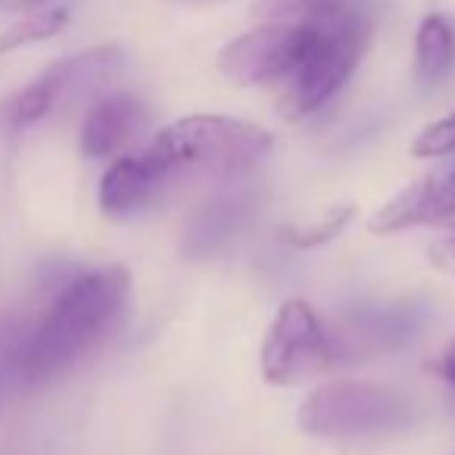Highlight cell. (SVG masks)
Wrapping results in <instances>:
<instances>
[{"mask_svg": "<svg viewBox=\"0 0 455 455\" xmlns=\"http://www.w3.org/2000/svg\"><path fill=\"white\" fill-rule=\"evenodd\" d=\"M421 225H455V165L418 178L415 184L390 196L368 221L371 235H399L405 228Z\"/></svg>", "mask_w": 455, "mask_h": 455, "instance_id": "obj_8", "label": "cell"}, {"mask_svg": "<svg viewBox=\"0 0 455 455\" xmlns=\"http://www.w3.org/2000/svg\"><path fill=\"white\" fill-rule=\"evenodd\" d=\"M259 362L272 387H293L334 368L337 349L306 299H284L268 324Z\"/></svg>", "mask_w": 455, "mask_h": 455, "instance_id": "obj_5", "label": "cell"}, {"mask_svg": "<svg viewBox=\"0 0 455 455\" xmlns=\"http://www.w3.org/2000/svg\"><path fill=\"white\" fill-rule=\"evenodd\" d=\"M169 178L150 163L147 153H122L109 163V169L100 178V190L97 200L100 209L113 219H128V215L147 209L156 194L163 190V184Z\"/></svg>", "mask_w": 455, "mask_h": 455, "instance_id": "obj_10", "label": "cell"}, {"mask_svg": "<svg viewBox=\"0 0 455 455\" xmlns=\"http://www.w3.org/2000/svg\"><path fill=\"white\" fill-rule=\"evenodd\" d=\"M47 4V0H0V10H7V13H20V10H35Z\"/></svg>", "mask_w": 455, "mask_h": 455, "instance_id": "obj_20", "label": "cell"}, {"mask_svg": "<svg viewBox=\"0 0 455 455\" xmlns=\"http://www.w3.org/2000/svg\"><path fill=\"white\" fill-rule=\"evenodd\" d=\"M147 122H150V113H147V107L138 97L132 94L100 97L88 109V116H84L78 144H82L84 156L91 159H116L122 156L125 147H132L144 134Z\"/></svg>", "mask_w": 455, "mask_h": 455, "instance_id": "obj_9", "label": "cell"}, {"mask_svg": "<svg viewBox=\"0 0 455 455\" xmlns=\"http://www.w3.org/2000/svg\"><path fill=\"white\" fill-rule=\"evenodd\" d=\"M26 324L0 322V393L10 384H22V349H26Z\"/></svg>", "mask_w": 455, "mask_h": 455, "instance_id": "obj_15", "label": "cell"}, {"mask_svg": "<svg viewBox=\"0 0 455 455\" xmlns=\"http://www.w3.org/2000/svg\"><path fill=\"white\" fill-rule=\"evenodd\" d=\"M303 53L299 22H272L235 38L219 53V69L235 84H268L293 72Z\"/></svg>", "mask_w": 455, "mask_h": 455, "instance_id": "obj_7", "label": "cell"}, {"mask_svg": "<svg viewBox=\"0 0 455 455\" xmlns=\"http://www.w3.org/2000/svg\"><path fill=\"white\" fill-rule=\"evenodd\" d=\"M455 66V28L446 16L430 13L415 35V72L421 82L434 84Z\"/></svg>", "mask_w": 455, "mask_h": 455, "instance_id": "obj_12", "label": "cell"}, {"mask_svg": "<svg viewBox=\"0 0 455 455\" xmlns=\"http://www.w3.org/2000/svg\"><path fill=\"white\" fill-rule=\"evenodd\" d=\"M355 209L353 206H334L324 209L318 219L312 221H293V225L281 228V241L291 243L297 250H315L322 243H331L334 237L343 235V228L353 221Z\"/></svg>", "mask_w": 455, "mask_h": 455, "instance_id": "obj_13", "label": "cell"}, {"mask_svg": "<svg viewBox=\"0 0 455 455\" xmlns=\"http://www.w3.org/2000/svg\"><path fill=\"white\" fill-rule=\"evenodd\" d=\"M122 66V51L119 47H97V51L78 53L72 60L51 66L47 72H41L32 84L10 97L0 107V119L10 128H28L35 122H41L44 116H51L69 97H82L88 91H94L100 82H107L116 69Z\"/></svg>", "mask_w": 455, "mask_h": 455, "instance_id": "obj_6", "label": "cell"}, {"mask_svg": "<svg viewBox=\"0 0 455 455\" xmlns=\"http://www.w3.org/2000/svg\"><path fill=\"white\" fill-rule=\"evenodd\" d=\"M250 212H253V200L247 194H221L203 203L184 228V253L206 256L221 250L247 225Z\"/></svg>", "mask_w": 455, "mask_h": 455, "instance_id": "obj_11", "label": "cell"}, {"mask_svg": "<svg viewBox=\"0 0 455 455\" xmlns=\"http://www.w3.org/2000/svg\"><path fill=\"white\" fill-rule=\"evenodd\" d=\"M299 26L303 53L284 78L287 88L281 97L287 119H303L324 107L349 82L368 44V13L359 0H318Z\"/></svg>", "mask_w": 455, "mask_h": 455, "instance_id": "obj_2", "label": "cell"}, {"mask_svg": "<svg viewBox=\"0 0 455 455\" xmlns=\"http://www.w3.org/2000/svg\"><path fill=\"white\" fill-rule=\"evenodd\" d=\"M427 262L436 268V272L455 278V225L427 247Z\"/></svg>", "mask_w": 455, "mask_h": 455, "instance_id": "obj_17", "label": "cell"}, {"mask_svg": "<svg viewBox=\"0 0 455 455\" xmlns=\"http://www.w3.org/2000/svg\"><path fill=\"white\" fill-rule=\"evenodd\" d=\"M434 371H436V378L443 380V384L449 387V390L455 393V340L449 343L446 349H443V355L434 362Z\"/></svg>", "mask_w": 455, "mask_h": 455, "instance_id": "obj_19", "label": "cell"}, {"mask_svg": "<svg viewBox=\"0 0 455 455\" xmlns=\"http://www.w3.org/2000/svg\"><path fill=\"white\" fill-rule=\"evenodd\" d=\"M132 293V278L122 266L78 275L57 293L51 309L26 334L22 384L38 387L78 362L116 322Z\"/></svg>", "mask_w": 455, "mask_h": 455, "instance_id": "obj_1", "label": "cell"}, {"mask_svg": "<svg viewBox=\"0 0 455 455\" xmlns=\"http://www.w3.org/2000/svg\"><path fill=\"white\" fill-rule=\"evenodd\" d=\"M69 13L63 7H51V10H38V13L26 16V20L13 22L7 32L0 35V53L16 51V47L35 44V41H47L66 26Z\"/></svg>", "mask_w": 455, "mask_h": 455, "instance_id": "obj_14", "label": "cell"}, {"mask_svg": "<svg viewBox=\"0 0 455 455\" xmlns=\"http://www.w3.org/2000/svg\"><path fill=\"white\" fill-rule=\"evenodd\" d=\"M275 150V138L253 122L231 116H184L165 125L144 147L165 178L181 172H247L262 165Z\"/></svg>", "mask_w": 455, "mask_h": 455, "instance_id": "obj_3", "label": "cell"}, {"mask_svg": "<svg viewBox=\"0 0 455 455\" xmlns=\"http://www.w3.org/2000/svg\"><path fill=\"white\" fill-rule=\"evenodd\" d=\"M318 0H259L256 4V13L268 16V20H287V16L306 13V10L315 7Z\"/></svg>", "mask_w": 455, "mask_h": 455, "instance_id": "obj_18", "label": "cell"}, {"mask_svg": "<svg viewBox=\"0 0 455 455\" xmlns=\"http://www.w3.org/2000/svg\"><path fill=\"white\" fill-rule=\"evenodd\" d=\"M409 403L371 380H337L312 390L299 405V427L312 436H362L405 424Z\"/></svg>", "mask_w": 455, "mask_h": 455, "instance_id": "obj_4", "label": "cell"}, {"mask_svg": "<svg viewBox=\"0 0 455 455\" xmlns=\"http://www.w3.org/2000/svg\"><path fill=\"white\" fill-rule=\"evenodd\" d=\"M455 153V109L443 119L430 122L415 140H411V156L418 159H440Z\"/></svg>", "mask_w": 455, "mask_h": 455, "instance_id": "obj_16", "label": "cell"}]
</instances>
